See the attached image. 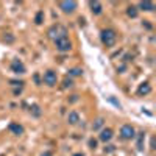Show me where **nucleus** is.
I'll use <instances>...</instances> for the list:
<instances>
[{
  "mask_svg": "<svg viewBox=\"0 0 156 156\" xmlns=\"http://www.w3.org/2000/svg\"><path fill=\"white\" fill-rule=\"evenodd\" d=\"M69 33H67V28L64 27V25L61 23H55V25H51V27L48 28L47 31V36L51 39V41H56V39H61V37H66Z\"/></svg>",
  "mask_w": 156,
  "mask_h": 156,
  "instance_id": "nucleus-2",
  "label": "nucleus"
},
{
  "mask_svg": "<svg viewBox=\"0 0 156 156\" xmlns=\"http://www.w3.org/2000/svg\"><path fill=\"white\" fill-rule=\"evenodd\" d=\"M9 67H11V70H12V72L17 73V75H23L25 72H27V69H25V64H23L20 59H12Z\"/></svg>",
  "mask_w": 156,
  "mask_h": 156,
  "instance_id": "nucleus-6",
  "label": "nucleus"
},
{
  "mask_svg": "<svg viewBox=\"0 0 156 156\" xmlns=\"http://www.w3.org/2000/svg\"><path fill=\"white\" fill-rule=\"evenodd\" d=\"M103 125H105V119H103V117H98V119H95L94 123H92V131H98V129H101Z\"/></svg>",
  "mask_w": 156,
  "mask_h": 156,
  "instance_id": "nucleus-15",
  "label": "nucleus"
},
{
  "mask_svg": "<svg viewBox=\"0 0 156 156\" xmlns=\"http://www.w3.org/2000/svg\"><path fill=\"white\" fill-rule=\"evenodd\" d=\"M105 151H114V145H108V148H105Z\"/></svg>",
  "mask_w": 156,
  "mask_h": 156,
  "instance_id": "nucleus-25",
  "label": "nucleus"
},
{
  "mask_svg": "<svg viewBox=\"0 0 156 156\" xmlns=\"http://www.w3.org/2000/svg\"><path fill=\"white\" fill-rule=\"evenodd\" d=\"M72 86H73V83H72V80H70V78H66V80L62 81V87H64V89L72 87Z\"/></svg>",
  "mask_w": 156,
  "mask_h": 156,
  "instance_id": "nucleus-20",
  "label": "nucleus"
},
{
  "mask_svg": "<svg viewBox=\"0 0 156 156\" xmlns=\"http://www.w3.org/2000/svg\"><path fill=\"white\" fill-rule=\"evenodd\" d=\"M81 73H83V70L80 67H73V69L69 70V75L70 76H81Z\"/></svg>",
  "mask_w": 156,
  "mask_h": 156,
  "instance_id": "nucleus-17",
  "label": "nucleus"
},
{
  "mask_svg": "<svg viewBox=\"0 0 156 156\" xmlns=\"http://www.w3.org/2000/svg\"><path fill=\"white\" fill-rule=\"evenodd\" d=\"M136 8H139V9H142V11H153V9H154V3H153V2H139V5H137ZM139 9H137V11H139Z\"/></svg>",
  "mask_w": 156,
  "mask_h": 156,
  "instance_id": "nucleus-13",
  "label": "nucleus"
},
{
  "mask_svg": "<svg viewBox=\"0 0 156 156\" xmlns=\"http://www.w3.org/2000/svg\"><path fill=\"white\" fill-rule=\"evenodd\" d=\"M78 3L73 2V0H67V2H59V8L66 12V14H72V12L76 9Z\"/></svg>",
  "mask_w": 156,
  "mask_h": 156,
  "instance_id": "nucleus-7",
  "label": "nucleus"
},
{
  "mask_svg": "<svg viewBox=\"0 0 156 156\" xmlns=\"http://www.w3.org/2000/svg\"><path fill=\"white\" fill-rule=\"evenodd\" d=\"M73 156H83V153H75Z\"/></svg>",
  "mask_w": 156,
  "mask_h": 156,
  "instance_id": "nucleus-28",
  "label": "nucleus"
},
{
  "mask_svg": "<svg viewBox=\"0 0 156 156\" xmlns=\"http://www.w3.org/2000/svg\"><path fill=\"white\" fill-rule=\"evenodd\" d=\"M112 129L111 128H101V131H100V136H98V139L101 140V142H109L111 139H112Z\"/></svg>",
  "mask_w": 156,
  "mask_h": 156,
  "instance_id": "nucleus-8",
  "label": "nucleus"
},
{
  "mask_svg": "<svg viewBox=\"0 0 156 156\" xmlns=\"http://www.w3.org/2000/svg\"><path fill=\"white\" fill-rule=\"evenodd\" d=\"M126 14H128V17L134 19V17H137L139 11H137V8H136L134 5H128V8H126Z\"/></svg>",
  "mask_w": 156,
  "mask_h": 156,
  "instance_id": "nucleus-14",
  "label": "nucleus"
},
{
  "mask_svg": "<svg viewBox=\"0 0 156 156\" xmlns=\"http://www.w3.org/2000/svg\"><path fill=\"white\" fill-rule=\"evenodd\" d=\"M89 6H90V11H92V14H95V16H98V14H101V11H103V6H101V3L100 2H89Z\"/></svg>",
  "mask_w": 156,
  "mask_h": 156,
  "instance_id": "nucleus-12",
  "label": "nucleus"
},
{
  "mask_svg": "<svg viewBox=\"0 0 156 156\" xmlns=\"http://www.w3.org/2000/svg\"><path fill=\"white\" fill-rule=\"evenodd\" d=\"M89 147L92 148V150H95L97 148V140L95 139H89Z\"/></svg>",
  "mask_w": 156,
  "mask_h": 156,
  "instance_id": "nucleus-21",
  "label": "nucleus"
},
{
  "mask_svg": "<svg viewBox=\"0 0 156 156\" xmlns=\"http://www.w3.org/2000/svg\"><path fill=\"white\" fill-rule=\"evenodd\" d=\"M55 47H56L58 51H61V53H66V51H69V50L72 48V42H70L69 36L61 37V39H56V41H55Z\"/></svg>",
  "mask_w": 156,
  "mask_h": 156,
  "instance_id": "nucleus-3",
  "label": "nucleus"
},
{
  "mask_svg": "<svg viewBox=\"0 0 156 156\" xmlns=\"http://www.w3.org/2000/svg\"><path fill=\"white\" fill-rule=\"evenodd\" d=\"M78 122H80V114H78L76 111H70L67 114V123L69 125H76Z\"/></svg>",
  "mask_w": 156,
  "mask_h": 156,
  "instance_id": "nucleus-11",
  "label": "nucleus"
},
{
  "mask_svg": "<svg viewBox=\"0 0 156 156\" xmlns=\"http://www.w3.org/2000/svg\"><path fill=\"white\" fill-rule=\"evenodd\" d=\"M144 25H145V27H147V28H148V30H150V28H151V25H150V23H148V20H144Z\"/></svg>",
  "mask_w": 156,
  "mask_h": 156,
  "instance_id": "nucleus-26",
  "label": "nucleus"
},
{
  "mask_svg": "<svg viewBox=\"0 0 156 156\" xmlns=\"http://www.w3.org/2000/svg\"><path fill=\"white\" fill-rule=\"evenodd\" d=\"M100 39H101V44L105 45L106 48H111L117 42V33L112 28H105V30H101V33H100Z\"/></svg>",
  "mask_w": 156,
  "mask_h": 156,
  "instance_id": "nucleus-1",
  "label": "nucleus"
},
{
  "mask_svg": "<svg viewBox=\"0 0 156 156\" xmlns=\"http://www.w3.org/2000/svg\"><path fill=\"white\" fill-rule=\"evenodd\" d=\"M22 92V87H19V89H14V95H19Z\"/></svg>",
  "mask_w": 156,
  "mask_h": 156,
  "instance_id": "nucleus-24",
  "label": "nucleus"
},
{
  "mask_svg": "<svg viewBox=\"0 0 156 156\" xmlns=\"http://www.w3.org/2000/svg\"><path fill=\"white\" fill-rule=\"evenodd\" d=\"M120 137L123 140H131L136 137V129L131 126V125H123L120 128Z\"/></svg>",
  "mask_w": 156,
  "mask_h": 156,
  "instance_id": "nucleus-4",
  "label": "nucleus"
},
{
  "mask_svg": "<svg viewBox=\"0 0 156 156\" xmlns=\"http://www.w3.org/2000/svg\"><path fill=\"white\" fill-rule=\"evenodd\" d=\"M3 41H6V42H12V41H14V37L11 36V33H8V36L3 37Z\"/></svg>",
  "mask_w": 156,
  "mask_h": 156,
  "instance_id": "nucleus-22",
  "label": "nucleus"
},
{
  "mask_svg": "<svg viewBox=\"0 0 156 156\" xmlns=\"http://www.w3.org/2000/svg\"><path fill=\"white\" fill-rule=\"evenodd\" d=\"M41 156H51V153H50V151H45V153H42Z\"/></svg>",
  "mask_w": 156,
  "mask_h": 156,
  "instance_id": "nucleus-27",
  "label": "nucleus"
},
{
  "mask_svg": "<svg viewBox=\"0 0 156 156\" xmlns=\"http://www.w3.org/2000/svg\"><path fill=\"white\" fill-rule=\"evenodd\" d=\"M151 92V86H150V83H142L139 87H137V95L139 97H144V95H148Z\"/></svg>",
  "mask_w": 156,
  "mask_h": 156,
  "instance_id": "nucleus-9",
  "label": "nucleus"
},
{
  "mask_svg": "<svg viewBox=\"0 0 156 156\" xmlns=\"http://www.w3.org/2000/svg\"><path fill=\"white\" fill-rule=\"evenodd\" d=\"M30 111L33 112V115H34V117H39V115H41V109H39V106H37V105H33V106L30 108Z\"/></svg>",
  "mask_w": 156,
  "mask_h": 156,
  "instance_id": "nucleus-18",
  "label": "nucleus"
},
{
  "mask_svg": "<svg viewBox=\"0 0 156 156\" xmlns=\"http://www.w3.org/2000/svg\"><path fill=\"white\" fill-rule=\"evenodd\" d=\"M34 81H36V84H41V78H39V75H37V73L34 75Z\"/></svg>",
  "mask_w": 156,
  "mask_h": 156,
  "instance_id": "nucleus-23",
  "label": "nucleus"
},
{
  "mask_svg": "<svg viewBox=\"0 0 156 156\" xmlns=\"http://www.w3.org/2000/svg\"><path fill=\"white\" fill-rule=\"evenodd\" d=\"M144 137H145V133L144 131L139 133V139H137V148L139 150H142V142H144Z\"/></svg>",
  "mask_w": 156,
  "mask_h": 156,
  "instance_id": "nucleus-19",
  "label": "nucleus"
},
{
  "mask_svg": "<svg viewBox=\"0 0 156 156\" xmlns=\"http://www.w3.org/2000/svg\"><path fill=\"white\" fill-rule=\"evenodd\" d=\"M42 83H45L47 86H55L58 83V75L55 70H47L42 75Z\"/></svg>",
  "mask_w": 156,
  "mask_h": 156,
  "instance_id": "nucleus-5",
  "label": "nucleus"
},
{
  "mask_svg": "<svg viewBox=\"0 0 156 156\" xmlns=\"http://www.w3.org/2000/svg\"><path fill=\"white\" fill-rule=\"evenodd\" d=\"M8 129L12 133V134H16V136H20V134H23V126L22 125H19V123H16V122H11L9 123V126H8Z\"/></svg>",
  "mask_w": 156,
  "mask_h": 156,
  "instance_id": "nucleus-10",
  "label": "nucleus"
},
{
  "mask_svg": "<svg viewBox=\"0 0 156 156\" xmlns=\"http://www.w3.org/2000/svg\"><path fill=\"white\" fill-rule=\"evenodd\" d=\"M34 22H36L37 25H41V23L44 22V11H37V12H36V17H34Z\"/></svg>",
  "mask_w": 156,
  "mask_h": 156,
  "instance_id": "nucleus-16",
  "label": "nucleus"
}]
</instances>
